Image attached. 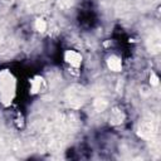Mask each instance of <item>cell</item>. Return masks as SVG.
Masks as SVG:
<instances>
[{
	"label": "cell",
	"mask_w": 161,
	"mask_h": 161,
	"mask_svg": "<svg viewBox=\"0 0 161 161\" xmlns=\"http://www.w3.org/2000/svg\"><path fill=\"white\" fill-rule=\"evenodd\" d=\"M140 136L142 138H151L155 133V126H153V122L152 121H145L140 125Z\"/></svg>",
	"instance_id": "obj_1"
},
{
	"label": "cell",
	"mask_w": 161,
	"mask_h": 161,
	"mask_svg": "<svg viewBox=\"0 0 161 161\" xmlns=\"http://www.w3.org/2000/svg\"><path fill=\"white\" fill-rule=\"evenodd\" d=\"M65 60L72 65V67H79L80 62H82V57L79 53L74 52V50H68L65 53Z\"/></svg>",
	"instance_id": "obj_2"
},
{
	"label": "cell",
	"mask_w": 161,
	"mask_h": 161,
	"mask_svg": "<svg viewBox=\"0 0 161 161\" xmlns=\"http://www.w3.org/2000/svg\"><path fill=\"white\" fill-rule=\"evenodd\" d=\"M150 49L152 53H157L160 50V36L158 33H153L151 34V39H150Z\"/></svg>",
	"instance_id": "obj_3"
},
{
	"label": "cell",
	"mask_w": 161,
	"mask_h": 161,
	"mask_svg": "<svg viewBox=\"0 0 161 161\" xmlns=\"http://www.w3.org/2000/svg\"><path fill=\"white\" fill-rule=\"evenodd\" d=\"M108 67H109V69H112V70H114V72L121 70V68H122L121 59H119L118 57H116V55L109 57V58H108Z\"/></svg>",
	"instance_id": "obj_4"
},
{
	"label": "cell",
	"mask_w": 161,
	"mask_h": 161,
	"mask_svg": "<svg viewBox=\"0 0 161 161\" xmlns=\"http://www.w3.org/2000/svg\"><path fill=\"white\" fill-rule=\"evenodd\" d=\"M111 121L114 123H121L123 121V113L119 109H113L111 113Z\"/></svg>",
	"instance_id": "obj_5"
},
{
	"label": "cell",
	"mask_w": 161,
	"mask_h": 161,
	"mask_svg": "<svg viewBox=\"0 0 161 161\" xmlns=\"http://www.w3.org/2000/svg\"><path fill=\"white\" fill-rule=\"evenodd\" d=\"M47 23L43 20V19H38L36 21H35V28H36V30H39V31H44V30H47Z\"/></svg>",
	"instance_id": "obj_6"
},
{
	"label": "cell",
	"mask_w": 161,
	"mask_h": 161,
	"mask_svg": "<svg viewBox=\"0 0 161 161\" xmlns=\"http://www.w3.org/2000/svg\"><path fill=\"white\" fill-rule=\"evenodd\" d=\"M94 107H96L97 111H103V109L107 107V102H106L104 99H97V101L94 102Z\"/></svg>",
	"instance_id": "obj_7"
}]
</instances>
